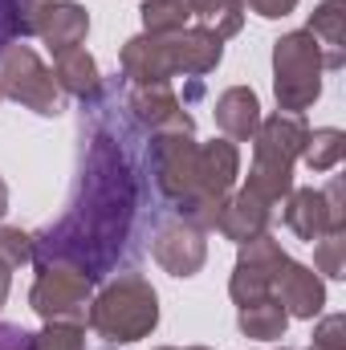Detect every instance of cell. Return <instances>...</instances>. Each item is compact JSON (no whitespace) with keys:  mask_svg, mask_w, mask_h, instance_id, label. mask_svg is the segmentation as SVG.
Here are the masks:
<instances>
[{"mask_svg":"<svg viewBox=\"0 0 346 350\" xmlns=\"http://www.w3.org/2000/svg\"><path fill=\"white\" fill-rule=\"evenodd\" d=\"M318 245V269L326 273V277H343L346 273V265H343V249H346V232L343 228H334V232H326L322 241H314Z\"/></svg>","mask_w":346,"mask_h":350,"instance_id":"21","label":"cell"},{"mask_svg":"<svg viewBox=\"0 0 346 350\" xmlns=\"http://www.w3.org/2000/svg\"><path fill=\"white\" fill-rule=\"evenodd\" d=\"M86 29H90L86 8H78V4H49L37 33L49 41L53 53H66V49H78V41L86 37Z\"/></svg>","mask_w":346,"mask_h":350,"instance_id":"15","label":"cell"},{"mask_svg":"<svg viewBox=\"0 0 346 350\" xmlns=\"http://www.w3.org/2000/svg\"><path fill=\"white\" fill-rule=\"evenodd\" d=\"M168 53H172V74H208L216 62H220V37L204 33V29H191V33H168Z\"/></svg>","mask_w":346,"mask_h":350,"instance_id":"12","label":"cell"},{"mask_svg":"<svg viewBox=\"0 0 346 350\" xmlns=\"http://www.w3.org/2000/svg\"><path fill=\"white\" fill-rule=\"evenodd\" d=\"M310 37H314L318 53H322V66L338 70V66L346 62V53H343V45H346V12H343V0H326V4L314 12V21H310Z\"/></svg>","mask_w":346,"mask_h":350,"instance_id":"13","label":"cell"},{"mask_svg":"<svg viewBox=\"0 0 346 350\" xmlns=\"http://www.w3.org/2000/svg\"><path fill=\"white\" fill-rule=\"evenodd\" d=\"M187 8L212 37H232L241 29V0H187Z\"/></svg>","mask_w":346,"mask_h":350,"instance_id":"18","label":"cell"},{"mask_svg":"<svg viewBox=\"0 0 346 350\" xmlns=\"http://www.w3.org/2000/svg\"><path fill=\"white\" fill-rule=\"evenodd\" d=\"M273 70H277V102L289 114H302L314 98H318V70H322V53L314 45L310 33H289L277 41L273 49Z\"/></svg>","mask_w":346,"mask_h":350,"instance_id":"3","label":"cell"},{"mask_svg":"<svg viewBox=\"0 0 346 350\" xmlns=\"http://www.w3.org/2000/svg\"><path fill=\"white\" fill-rule=\"evenodd\" d=\"M122 70L135 86H151V82H168L172 78V53H168V37H135L122 49Z\"/></svg>","mask_w":346,"mask_h":350,"instance_id":"9","label":"cell"},{"mask_svg":"<svg viewBox=\"0 0 346 350\" xmlns=\"http://www.w3.org/2000/svg\"><path fill=\"white\" fill-rule=\"evenodd\" d=\"M269 200H261L257 191H241L237 200H228V204H220V216H216V228L228 237V241H253L265 232V224H269Z\"/></svg>","mask_w":346,"mask_h":350,"instance_id":"10","label":"cell"},{"mask_svg":"<svg viewBox=\"0 0 346 350\" xmlns=\"http://www.w3.org/2000/svg\"><path fill=\"white\" fill-rule=\"evenodd\" d=\"M53 74H57V78H53L57 86H66L70 94H78V98L98 94V70H94V57H90L86 49H66V53H57Z\"/></svg>","mask_w":346,"mask_h":350,"instance_id":"17","label":"cell"},{"mask_svg":"<svg viewBox=\"0 0 346 350\" xmlns=\"http://www.w3.org/2000/svg\"><path fill=\"white\" fill-rule=\"evenodd\" d=\"M343 330H346V318H343V314H330V318L314 330V347H310V350H346Z\"/></svg>","mask_w":346,"mask_h":350,"instance_id":"24","label":"cell"},{"mask_svg":"<svg viewBox=\"0 0 346 350\" xmlns=\"http://www.w3.org/2000/svg\"><path fill=\"white\" fill-rule=\"evenodd\" d=\"M0 90L12 94L16 102L33 106L37 114H57L62 110V98H57V82L53 74L21 45L4 49L0 53Z\"/></svg>","mask_w":346,"mask_h":350,"instance_id":"4","label":"cell"},{"mask_svg":"<svg viewBox=\"0 0 346 350\" xmlns=\"http://www.w3.org/2000/svg\"><path fill=\"white\" fill-rule=\"evenodd\" d=\"M306 118L302 114H273L257 131V147H253V175H249V191H257L261 200L277 204L289 187H293V159L306 147Z\"/></svg>","mask_w":346,"mask_h":350,"instance_id":"1","label":"cell"},{"mask_svg":"<svg viewBox=\"0 0 346 350\" xmlns=\"http://www.w3.org/2000/svg\"><path fill=\"white\" fill-rule=\"evenodd\" d=\"M285 322H289V314H285V306H281L273 293H265V297H257V301L241 306V330H245L249 338L273 342V338L285 334Z\"/></svg>","mask_w":346,"mask_h":350,"instance_id":"16","label":"cell"},{"mask_svg":"<svg viewBox=\"0 0 346 350\" xmlns=\"http://www.w3.org/2000/svg\"><path fill=\"white\" fill-rule=\"evenodd\" d=\"M289 261L285 253H281V245L273 241V237H253L245 249H241V265H237V273H232V297L241 301V306H249V301H257L265 293H273V281H277V273H281V265Z\"/></svg>","mask_w":346,"mask_h":350,"instance_id":"7","label":"cell"},{"mask_svg":"<svg viewBox=\"0 0 346 350\" xmlns=\"http://www.w3.org/2000/svg\"><path fill=\"white\" fill-rule=\"evenodd\" d=\"M155 322H159V306H155V293L143 277H122L90 310V326L106 342H135Z\"/></svg>","mask_w":346,"mask_h":350,"instance_id":"2","label":"cell"},{"mask_svg":"<svg viewBox=\"0 0 346 350\" xmlns=\"http://www.w3.org/2000/svg\"><path fill=\"white\" fill-rule=\"evenodd\" d=\"M163 350H172V347H163Z\"/></svg>","mask_w":346,"mask_h":350,"instance_id":"29","label":"cell"},{"mask_svg":"<svg viewBox=\"0 0 346 350\" xmlns=\"http://www.w3.org/2000/svg\"><path fill=\"white\" fill-rule=\"evenodd\" d=\"M306 163L314 167V172H330V167H338V159H343V131H334V126H326V131H314V135H306Z\"/></svg>","mask_w":346,"mask_h":350,"instance_id":"20","label":"cell"},{"mask_svg":"<svg viewBox=\"0 0 346 350\" xmlns=\"http://www.w3.org/2000/svg\"><path fill=\"white\" fill-rule=\"evenodd\" d=\"M257 94L245 86H232L220 94V102H216V122H220V131L228 135V139H253L257 135Z\"/></svg>","mask_w":346,"mask_h":350,"instance_id":"14","label":"cell"},{"mask_svg":"<svg viewBox=\"0 0 346 350\" xmlns=\"http://www.w3.org/2000/svg\"><path fill=\"white\" fill-rule=\"evenodd\" d=\"M143 4H179V0H143Z\"/></svg>","mask_w":346,"mask_h":350,"instance_id":"27","label":"cell"},{"mask_svg":"<svg viewBox=\"0 0 346 350\" xmlns=\"http://www.w3.org/2000/svg\"><path fill=\"white\" fill-rule=\"evenodd\" d=\"M196 350H200V347H196Z\"/></svg>","mask_w":346,"mask_h":350,"instance_id":"31","label":"cell"},{"mask_svg":"<svg viewBox=\"0 0 346 350\" xmlns=\"http://www.w3.org/2000/svg\"><path fill=\"white\" fill-rule=\"evenodd\" d=\"M0 94H4V90H0Z\"/></svg>","mask_w":346,"mask_h":350,"instance_id":"30","label":"cell"},{"mask_svg":"<svg viewBox=\"0 0 346 350\" xmlns=\"http://www.w3.org/2000/svg\"><path fill=\"white\" fill-rule=\"evenodd\" d=\"M285 224L302 237V241H322L326 232L343 228V179H330L326 191H293L289 208H285Z\"/></svg>","mask_w":346,"mask_h":350,"instance_id":"6","label":"cell"},{"mask_svg":"<svg viewBox=\"0 0 346 350\" xmlns=\"http://www.w3.org/2000/svg\"><path fill=\"white\" fill-rule=\"evenodd\" d=\"M273 297L285 306V314H297V318L322 314V301H326L322 281L314 277V269L293 265V261L281 265V273H277V281H273Z\"/></svg>","mask_w":346,"mask_h":350,"instance_id":"8","label":"cell"},{"mask_svg":"<svg viewBox=\"0 0 346 350\" xmlns=\"http://www.w3.org/2000/svg\"><path fill=\"white\" fill-rule=\"evenodd\" d=\"M253 12H261V16H285V12H293V4L297 0H245Z\"/></svg>","mask_w":346,"mask_h":350,"instance_id":"25","label":"cell"},{"mask_svg":"<svg viewBox=\"0 0 346 350\" xmlns=\"http://www.w3.org/2000/svg\"><path fill=\"white\" fill-rule=\"evenodd\" d=\"M131 102H135V114H139L143 122H151V126H172L175 118H179V106H175V98H172V90H168V82L139 86Z\"/></svg>","mask_w":346,"mask_h":350,"instance_id":"19","label":"cell"},{"mask_svg":"<svg viewBox=\"0 0 346 350\" xmlns=\"http://www.w3.org/2000/svg\"><path fill=\"white\" fill-rule=\"evenodd\" d=\"M4 293H8V273H4V265H0V301H4Z\"/></svg>","mask_w":346,"mask_h":350,"instance_id":"26","label":"cell"},{"mask_svg":"<svg viewBox=\"0 0 346 350\" xmlns=\"http://www.w3.org/2000/svg\"><path fill=\"white\" fill-rule=\"evenodd\" d=\"M90 306V277L78 269H45L33 285V310L49 322H86Z\"/></svg>","mask_w":346,"mask_h":350,"instance_id":"5","label":"cell"},{"mask_svg":"<svg viewBox=\"0 0 346 350\" xmlns=\"http://www.w3.org/2000/svg\"><path fill=\"white\" fill-rule=\"evenodd\" d=\"M29 350H82V330L70 326V322H66V326L57 322V326H49L45 334H33V347Z\"/></svg>","mask_w":346,"mask_h":350,"instance_id":"22","label":"cell"},{"mask_svg":"<svg viewBox=\"0 0 346 350\" xmlns=\"http://www.w3.org/2000/svg\"><path fill=\"white\" fill-rule=\"evenodd\" d=\"M155 261L163 269H172L175 277H191L204 265V241L191 224H172L159 232L155 241Z\"/></svg>","mask_w":346,"mask_h":350,"instance_id":"11","label":"cell"},{"mask_svg":"<svg viewBox=\"0 0 346 350\" xmlns=\"http://www.w3.org/2000/svg\"><path fill=\"white\" fill-rule=\"evenodd\" d=\"M33 257V237L16 232V228H0V265L12 269V265L29 261Z\"/></svg>","mask_w":346,"mask_h":350,"instance_id":"23","label":"cell"},{"mask_svg":"<svg viewBox=\"0 0 346 350\" xmlns=\"http://www.w3.org/2000/svg\"><path fill=\"white\" fill-rule=\"evenodd\" d=\"M0 212H4V183H0Z\"/></svg>","mask_w":346,"mask_h":350,"instance_id":"28","label":"cell"}]
</instances>
